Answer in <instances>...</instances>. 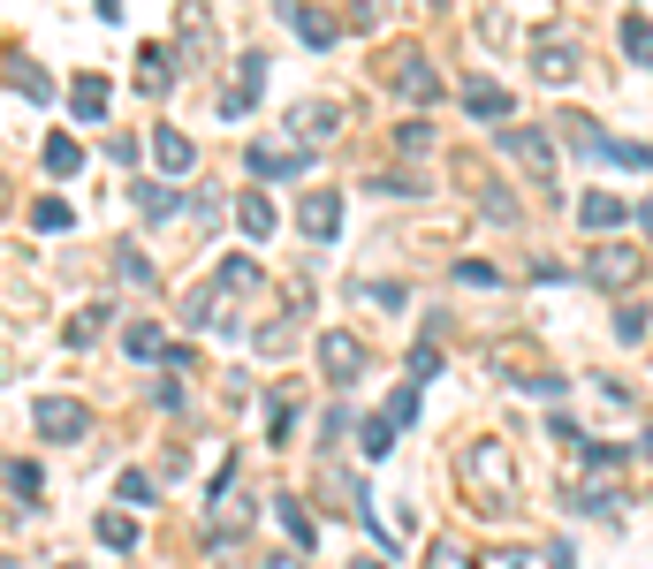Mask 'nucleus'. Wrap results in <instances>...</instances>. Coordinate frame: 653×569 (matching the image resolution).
Here are the masks:
<instances>
[{
  "label": "nucleus",
  "instance_id": "412c9836",
  "mask_svg": "<svg viewBox=\"0 0 653 569\" xmlns=\"http://www.w3.org/2000/svg\"><path fill=\"white\" fill-rule=\"evenodd\" d=\"M334 122H342V107H334V99H312V107H297V138H334Z\"/></svg>",
  "mask_w": 653,
  "mask_h": 569
},
{
  "label": "nucleus",
  "instance_id": "2f4dec72",
  "mask_svg": "<svg viewBox=\"0 0 653 569\" xmlns=\"http://www.w3.org/2000/svg\"><path fill=\"white\" fill-rule=\"evenodd\" d=\"M115 266H122V282H161V274H153V259H145L138 244H122V251H115Z\"/></svg>",
  "mask_w": 653,
  "mask_h": 569
},
{
  "label": "nucleus",
  "instance_id": "ddd939ff",
  "mask_svg": "<svg viewBox=\"0 0 653 569\" xmlns=\"http://www.w3.org/2000/svg\"><path fill=\"white\" fill-rule=\"evenodd\" d=\"M153 159H161V175H190V159H198V144L182 138V130H153Z\"/></svg>",
  "mask_w": 653,
  "mask_h": 569
},
{
  "label": "nucleus",
  "instance_id": "2eb2a0df",
  "mask_svg": "<svg viewBox=\"0 0 653 569\" xmlns=\"http://www.w3.org/2000/svg\"><path fill=\"white\" fill-rule=\"evenodd\" d=\"M8 92H15V99H38V107H46V99H54V76H46L38 61H8Z\"/></svg>",
  "mask_w": 653,
  "mask_h": 569
},
{
  "label": "nucleus",
  "instance_id": "e433bc0d",
  "mask_svg": "<svg viewBox=\"0 0 653 569\" xmlns=\"http://www.w3.org/2000/svg\"><path fill=\"white\" fill-rule=\"evenodd\" d=\"M388 448H395V426H388V418H372V426H365V455H388Z\"/></svg>",
  "mask_w": 653,
  "mask_h": 569
},
{
  "label": "nucleus",
  "instance_id": "7ed1b4c3",
  "mask_svg": "<svg viewBox=\"0 0 653 569\" xmlns=\"http://www.w3.org/2000/svg\"><path fill=\"white\" fill-rule=\"evenodd\" d=\"M585 274H593L601 288H624V282L646 274V251H639V244H601V251L585 259Z\"/></svg>",
  "mask_w": 653,
  "mask_h": 569
},
{
  "label": "nucleus",
  "instance_id": "473e14b6",
  "mask_svg": "<svg viewBox=\"0 0 653 569\" xmlns=\"http://www.w3.org/2000/svg\"><path fill=\"white\" fill-rule=\"evenodd\" d=\"M31 221H38L46 236H61V228H69V205H61V198H38V205H31Z\"/></svg>",
  "mask_w": 653,
  "mask_h": 569
},
{
  "label": "nucleus",
  "instance_id": "bb28decb",
  "mask_svg": "<svg viewBox=\"0 0 653 569\" xmlns=\"http://www.w3.org/2000/svg\"><path fill=\"white\" fill-rule=\"evenodd\" d=\"M8 494H15V501H38V494H46V471H38V463H8Z\"/></svg>",
  "mask_w": 653,
  "mask_h": 569
},
{
  "label": "nucleus",
  "instance_id": "aec40b11",
  "mask_svg": "<svg viewBox=\"0 0 653 569\" xmlns=\"http://www.w3.org/2000/svg\"><path fill=\"white\" fill-rule=\"evenodd\" d=\"M289 432H297V395L274 388V395H266V440H289Z\"/></svg>",
  "mask_w": 653,
  "mask_h": 569
},
{
  "label": "nucleus",
  "instance_id": "cd10ccee",
  "mask_svg": "<svg viewBox=\"0 0 653 569\" xmlns=\"http://www.w3.org/2000/svg\"><path fill=\"white\" fill-rule=\"evenodd\" d=\"M122 342H130V357H138V365H145V357H161V349H167V342H161V319H138V327H130Z\"/></svg>",
  "mask_w": 653,
  "mask_h": 569
},
{
  "label": "nucleus",
  "instance_id": "f257e3e1",
  "mask_svg": "<svg viewBox=\"0 0 653 569\" xmlns=\"http://www.w3.org/2000/svg\"><path fill=\"white\" fill-rule=\"evenodd\" d=\"M31 426H38V440H61V448H69V440H84L92 411H84L76 395H38V403H31Z\"/></svg>",
  "mask_w": 653,
  "mask_h": 569
},
{
  "label": "nucleus",
  "instance_id": "7c9ffc66",
  "mask_svg": "<svg viewBox=\"0 0 653 569\" xmlns=\"http://www.w3.org/2000/svg\"><path fill=\"white\" fill-rule=\"evenodd\" d=\"M274 517H282V532H289V540H297V547H312V517H305V509H297V501H289V494H282V501H274Z\"/></svg>",
  "mask_w": 653,
  "mask_h": 569
},
{
  "label": "nucleus",
  "instance_id": "6ab92c4d",
  "mask_svg": "<svg viewBox=\"0 0 653 569\" xmlns=\"http://www.w3.org/2000/svg\"><path fill=\"white\" fill-rule=\"evenodd\" d=\"M130 198H138V213H145V221H167V213L182 205V190H175V182H138Z\"/></svg>",
  "mask_w": 653,
  "mask_h": 569
},
{
  "label": "nucleus",
  "instance_id": "9b49d317",
  "mask_svg": "<svg viewBox=\"0 0 653 569\" xmlns=\"http://www.w3.org/2000/svg\"><path fill=\"white\" fill-rule=\"evenodd\" d=\"M182 54L213 61V15H205V0H182Z\"/></svg>",
  "mask_w": 653,
  "mask_h": 569
},
{
  "label": "nucleus",
  "instance_id": "6e6552de",
  "mask_svg": "<svg viewBox=\"0 0 653 569\" xmlns=\"http://www.w3.org/2000/svg\"><path fill=\"white\" fill-rule=\"evenodd\" d=\"M297 228H305L312 244H334V228H342V198H334V190H305V205H297Z\"/></svg>",
  "mask_w": 653,
  "mask_h": 569
},
{
  "label": "nucleus",
  "instance_id": "39448f33",
  "mask_svg": "<svg viewBox=\"0 0 653 569\" xmlns=\"http://www.w3.org/2000/svg\"><path fill=\"white\" fill-rule=\"evenodd\" d=\"M320 372L334 380V388H349V380L365 372V342H357V334H342V327L320 334Z\"/></svg>",
  "mask_w": 653,
  "mask_h": 569
},
{
  "label": "nucleus",
  "instance_id": "a211bd4d",
  "mask_svg": "<svg viewBox=\"0 0 653 569\" xmlns=\"http://www.w3.org/2000/svg\"><path fill=\"white\" fill-rule=\"evenodd\" d=\"M92 532H99V547H115V555H130V547H138V524H130L122 509H99V517H92Z\"/></svg>",
  "mask_w": 653,
  "mask_h": 569
},
{
  "label": "nucleus",
  "instance_id": "c03bdc74",
  "mask_svg": "<svg viewBox=\"0 0 653 569\" xmlns=\"http://www.w3.org/2000/svg\"><path fill=\"white\" fill-rule=\"evenodd\" d=\"M69 569H76V562H69Z\"/></svg>",
  "mask_w": 653,
  "mask_h": 569
},
{
  "label": "nucleus",
  "instance_id": "79ce46f5",
  "mask_svg": "<svg viewBox=\"0 0 653 569\" xmlns=\"http://www.w3.org/2000/svg\"><path fill=\"white\" fill-rule=\"evenodd\" d=\"M266 569H305V562H297V555H274V562H266Z\"/></svg>",
  "mask_w": 653,
  "mask_h": 569
},
{
  "label": "nucleus",
  "instance_id": "1a4fd4ad",
  "mask_svg": "<svg viewBox=\"0 0 653 569\" xmlns=\"http://www.w3.org/2000/svg\"><path fill=\"white\" fill-rule=\"evenodd\" d=\"M282 15H289V31H297L305 46H334V38H342V23H334L326 8H312V0H282Z\"/></svg>",
  "mask_w": 653,
  "mask_h": 569
},
{
  "label": "nucleus",
  "instance_id": "c756f323",
  "mask_svg": "<svg viewBox=\"0 0 653 569\" xmlns=\"http://www.w3.org/2000/svg\"><path fill=\"white\" fill-rule=\"evenodd\" d=\"M122 501H130V509H153V501H161L153 471H122Z\"/></svg>",
  "mask_w": 653,
  "mask_h": 569
},
{
  "label": "nucleus",
  "instance_id": "c9c22d12",
  "mask_svg": "<svg viewBox=\"0 0 653 569\" xmlns=\"http://www.w3.org/2000/svg\"><path fill=\"white\" fill-rule=\"evenodd\" d=\"M624 46H631L639 61H646V54H653V31H646V15H631V23H624Z\"/></svg>",
  "mask_w": 653,
  "mask_h": 569
},
{
  "label": "nucleus",
  "instance_id": "c85d7f7f",
  "mask_svg": "<svg viewBox=\"0 0 653 569\" xmlns=\"http://www.w3.org/2000/svg\"><path fill=\"white\" fill-rule=\"evenodd\" d=\"M221 288H228V296H251V288H259V266H251V259H221Z\"/></svg>",
  "mask_w": 653,
  "mask_h": 569
},
{
  "label": "nucleus",
  "instance_id": "9d476101",
  "mask_svg": "<svg viewBox=\"0 0 653 569\" xmlns=\"http://www.w3.org/2000/svg\"><path fill=\"white\" fill-rule=\"evenodd\" d=\"M69 115H76V122H92V130L107 122V76H99V69H84V76L69 84Z\"/></svg>",
  "mask_w": 653,
  "mask_h": 569
},
{
  "label": "nucleus",
  "instance_id": "4c0bfd02",
  "mask_svg": "<svg viewBox=\"0 0 653 569\" xmlns=\"http://www.w3.org/2000/svg\"><path fill=\"white\" fill-rule=\"evenodd\" d=\"M434 372H441V349H434V342H426V349H411V380H434Z\"/></svg>",
  "mask_w": 653,
  "mask_h": 569
},
{
  "label": "nucleus",
  "instance_id": "72a5a7b5",
  "mask_svg": "<svg viewBox=\"0 0 653 569\" xmlns=\"http://www.w3.org/2000/svg\"><path fill=\"white\" fill-rule=\"evenodd\" d=\"M380 418H388V426H411V418H418V388H395V395H388V411H380Z\"/></svg>",
  "mask_w": 653,
  "mask_h": 569
},
{
  "label": "nucleus",
  "instance_id": "f3484780",
  "mask_svg": "<svg viewBox=\"0 0 653 569\" xmlns=\"http://www.w3.org/2000/svg\"><path fill=\"white\" fill-rule=\"evenodd\" d=\"M38 159H46V175H54V182H69V175L84 167V152H76V138H61V130H54V138L38 144Z\"/></svg>",
  "mask_w": 653,
  "mask_h": 569
},
{
  "label": "nucleus",
  "instance_id": "0eeeda50",
  "mask_svg": "<svg viewBox=\"0 0 653 569\" xmlns=\"http://www.w3.org/2000/svg\"><path fill=\"white\" fill-rule=\"evenodd\" d=\"M305 167H312V152H297V144H251V175L259 182H289Z\"/></svg>",
  "mask_w": 653,
  "mask_h": 569
},
{
  "label": "nucleus",
  "instance_id": "a878e982",
  "mask_svg": "<svg viewBox=\"0 0 653 569\" xmlns=\"http://www.w3.org/2000/svg\"><path fill=\"white\" fill-rule=\"evenodd\" d=\"M236 221H244V236H274V205H266L259 190H251V198L236 205Z\"/></svg>",
  "mask_w": 653,
  "mask_h": 569
},
{
  "label": "nucleus",
  "instance_id": "4be33fe9",
  "mask_svg": "<svg viewBox=\"0 0 653 569\" xmlns=\"http://www.w3.org/2000/svg\"><path fill=\"white\" fill-rule=\"evenodd\" d=\"M464 107L487 115V122H501V115H509V92H501V84H464Z\"/></svg>",
  "mask_w": 653,
  "mask_h": 569
},
{
  "label": "nucleus",
  "instance_id": "b1692460",
  "mask_svg": "<svg viewBox=\"0 0 653 569\" xmlns=\"http://www.w3.org/2000/svg\"><path fill=\"white\" fill-rule=\"evenodd\" d=\"M578 213H585V228H616V221H624V198H608V190H585V205H578Z\"/></svg>",
  "mask_w": 653,
  "mask_h": 569
},
{
  "label": "nucleus",
  "instance_id": "58836bf2",
  "mask_svg": "<svg viewBox=\"0 0 653 569\" xmlns=\"http://www.w3.org/2000/svg\"><path fill=\"white\" fill-rule=\"evenodd\" d=\"M426 569H472V555H464V547H434V555H426Z\"/></svg>",
  "mask_w": 653,
  "mask_h": 569
},
{
  "label": "nucleus",
  "instance_id": "37998d69",
  "mask_svg": "<svg viewBox=\"0 0 653 569\" xmlns=\"http://www.w3.org/2000/svg\"><path fill=\"white\" fill-rule=\"evenodd\" d=\"M646 228H653V205H646Z\"/></svg>",
  "mask_w": 653,
  "mask_h": 569
},
{
  "label": "nucleus",
  "instance_id": "4468645a",
  "mask_svg": "<svg viewBox=\"0 0 653 569\" xmlns=\"http://www.w3.org/2000/svg\"><path fill=\"white\" fill-rule=\"evenodd\" d=\"M501 152H509V159H524L539 182H547V167H555V159H547V138H532V130H501Z\"/></svg>",
  "mask_w": 653,
  "mask_h": 569
},
{
  "label": "nucleus",
  "instance_id": "f03ea898",
  "mask_svg": "<svg viewBox=\"0 0 653 569\" xmlns=\"http://www.w3.org/2000/svg\"><path fill=\"white\" fill-rule=\"evenodd\" d=\"M532 69H539V84H570L578 76V38L570 31H539L532 38Z\"/></svg>",
  "mask_w": 653,
  "mask_h": 569
},
{
  "label": "nucleus",
  "instance_id": "f8f14e48",
  "mask_svg": "<svg viewBox=\"0 0 653 569\" xmlns=\"http://www.w3.org/2000/svg\"><path fill=\"white\" fill-rule=\"evenodd\" d=\"M175 61H182L175 46H145V54H138V84H145L153 99H161L167 84H175Z\"/></svg>",
  "mask_w": 653,
  "mask_h": 569
},
{
  "label": "nucleus",
  "instance_id": "ea45409f",
  "mask_svg": "<svg viewBox=\"0 0 653 569\" xmlns=\"http://www.w3.org/2000/svg\"><path fill=\"white\" fill-rule=\"evenodd\" d=\"M182 327H213V296H190L182 304Z\"/></svg>",
  "mask_w": 653,
  "mask_h": 569
},
{
  "label": "nucleus",
  "instance_id": "423d86ee",
  "mask_svg": "<svg viewBox=\"0 0 653 569\" xmlns=\"http://www.w3.org/2000/svg\"><path fill=\"white\" fill-rule=\"evenodd\" d=\"M388 84L411 99V107H426V99H441V76L426 69V54H395V69H388Z\"/></svg>",
  "mask_w": 653,
  "mask_h": 569
},
{
  "label": "nucleus",
  "instance_id": "f704fd0d",
  "mask_svg": "<svg viewBox=\"0 0 653 569\" xmlns=\"http://www.w3.org/2000/svg\"><path fill=\"white\" fill-rule=\"evenodd\" d=\"M365 296H372L380 311H403V304H411V288H395V282H365Z\"/></svg>",
  "mask_w": 653,
  "mask_h": 569
},
{
  "label": "nucleus",
  "instance_id": "5701e85b",
  "mask_svg": "<svg viewBox=\"0 0 653 569\" xmlns=\"http://www.w3.org/2000/svg\"><path fill=\"white\" fill-rule=\"evenodd\" d=\"M464 463H472V471H479V478H487V486H509V455H501V448H494V440H479V448H472V455H464Z\"/></svg>",
  "mask_w": 653,
  "mask_h": 569
},
{
  "label": "nucleus",
  "instance_id": "dca6fc26",
  "mask_svg": "<svg viewBox=\"0 0 653 569\" xmlns=\"http://www.w3.org/2000/svg\"><path fill=\"white\" fill-rule=\"evenodd\" d=\"M244 524H251V494H236V486H228V509L213 501V540L228 547V540H244Z\"/></svg>",
  "mask_w": 653,
  "mask_h": 569
},
{
  "label": "nucleus",
  "instance_id": "a19ab883",
  "mask_svg": "<svg viewBox=\"0 0 653 569\" xmlns=\"http://www.w3.org/2000/svg\"><path fill=\"white\" fill-rule=\"evenodd\" d=\"M395 144L403 152H426V122H395Z\"/></svg>",
  "mask_w": 653,
  "mask_h": 569
},
{
  "label": "nucleus",
  "instance_id": "393cba45",
  "mask_svg": "<svg viewBox=\"0 0 653 569\" xmlns=\"http://www.w3.org/2000/svg\"><path fill=\"white\" fill-rule=\"evenodd\" d=\"M107 319H115V304H107V296H99V304H84V311H76V319H69V342H76V349H84V342H92V334H99V327H107Z\"/></svg>",
  "mask_w": 653,
  "mask_h": 569
},
{
  "label": "nucleus",
  "instance_id": "20e7f679",
  "mask_svg": "<svg viewBox=\"0 0 653 569\" xmlns=\"http://www.w3.org/2000/svg\"><path fill=\"white\" fill-rule=\"evenodd\" d=\"M259 84H266V61H259V54H244V61H236V76H228V92H221V122H244V115L259 107Z\"/></svg>",
  "mask_w": 653,
  "mask_h": 569
}]
</instances>
